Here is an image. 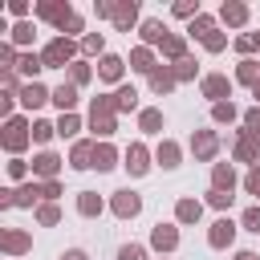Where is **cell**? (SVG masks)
<instances>
[{
	"label": "cell",
	"instance_id": "7",
	"mask_svg": "<svg viewBox=\"0 0 260 260\" xmlns=\"http://www.w3.org/2000/svg\"><path fill=\"white\" fill-rule=\"evenodd\" d=\"M20 102H24L28 110H32V106H45V102H49V89H45V85H37V81H28V85L20 89Z\"/></svg>",
	"mask_w": 260,
	"mask_h": 260
},
{
	"label": "cell",
	"instance_id": "12",
	"mask_svg": "<svg viewBox=\"0 0 260 260\" xmlns=\"http://www.w3.org/2000/svg\"><path fill=\"white\" fill-rule=\"evenodd\" d=\"M57 167H61V158H57V154H37V158H32V171H37V175H45L49 183H53Z\"/></svg>",
	"mask_w": 260,
	"mask_h": 260
},
{
	"label": "cell",
	"instance_id": "33",
	"mask_svg": "<svg viewBox=\"0 0 260 260\" xmlns=\"http://www.w3.org/2000/svg\"><path fill=\"white\" fill-rule=\"evenodd\" d=\"M118 260H146V252H142L138 244H126V248L118 252Z\"/></svg>",
	"mask_w": 260,
	"mask_h": 260
},
{
	"label": "cell",
	"instance_id": "47",
	"mask_svg": "<svg viewBox=\"0 0 260 260\" xmlns=\"http://www.w3.org/2000/svg\"><path fill=\"white\" fill-rule=\"evenodd\" d=\"M195 8H199V4H175V16H191Z\"/></svg>",
	"mask_w": 260,
	"mask_h": 260
},
{
	"label": "cell",
	"instance_id": "9",
	"mask_svg": "<svg viewBox=\"0 0 260 260\" xmlns=\"http://www.w3.org/2000/svg\"><path fill=\"white\" fill-rule=\"evenodd\" d=\"M211 187H215V191H223V195H232V187H236V175H232V167H223V162H219V167L211 171Z\"/></svg>",
	"mask_w": 260,
	"mask_h": 260
},
{
	"label": "cell",
	"instance_id": "16",
	"mask_svg": "<svg viewBox=\"0 0 260 260\" xmlns=\"http://www.w3.org/2000/svg\"><path fill=\"white\" fill-rule=\"evenodd\" d=\"M77 211H81V215H98V211H102V199H98L93 191H81V195H77Z\"/></svg>",
	"mask_w": 260,
	"mask_h": 260
},
{
	"label": "cell",
	"instance_id": "15",
	"mask_svg": "<svg viewBox=\"0 0 260 260\" xmlns=\"http://www.w3.org/2000/svg\"><path fill=\"white\" fill-rule=\"evenodd\" d=\"M73 167H77V171L93 167V146H89V142H77V146H73Z\"/></svg>",
	"mask_w": 260,
	"mask_h": 260
},
{
	"label": "cell",
	"instance_id": "11",
	"mask_svg": "<svg viewBox=\"0 0 260 260\" xmlns=\"http://www.w3.org/2000/svg\"><path fill=\"white\" fill-rule=\"evenodd\" d=\"M24 142H28V134H24V122H16V118H12V122H8V134H4V146H8V150H20Z\"/></svg>",
	"mask_w": 260,
	"mask_h": 260
},
{
	"label": "cell",
	"instance_id": "18",
	"mask_svg": "<svg viewBox=\"0 0 260 260\" xmlns=\"http://www.w3.org/2000/svg\"><path fill=\"white\" fill-rule=\"evenodd\" d=\"M102 77H106V81H118V77H122V57H114V53L102 57Z\"/></svg>",
	"mask_w": 260,
	"mask_h": 260
},
{
	"label": "cell",
	"instance_id": "24",
	"mask_svg": "<svg viewBox=\"0 0 260 260\" xmlns=\"http://www.w3.org/2000/svg\"><path fill=\"white\" fill-rule=\"evenodd\" d=\"M150 85H154L158 93H167V89L175 85V73H167V69H154V73H150Z\"/></svg>",
	"mask_w": 260,
	"mask_h": 260
},
{
	"label": "cell",
	"instance_id": "27",
	"mask_svg": "<svg viewBox=\"0 0 260 260\" xmlns=\"http://www.w3.org/2000/svg\"><path fill=\"white\" fill-rule=\"evenodd\" d=\"M162 53L175 57V61H183V37H167V41H162Z\"/></svg>",
	"mask_w": 260,
	"mask_h": 260
},
{
	"label": "cell",
	"instance_id": "32",
	"mask_svg": "<svg viewBox=\"0 0 260 260\" xmlns=\"http://www.w3.org/2000/svg\"><path fill=\"white\" fill-rule=\"evenodd\" d=\"M244 228L248 232H260V207H248L244 211Z\"/></svg>",
	"mask_w": 260,
	"mask_h": 260
},
{
	"label": "cell",
	"instance_id": "21",
	"mask_svg": "<svg viewBox=\"0 0 260 260\" xmlns=\"http://www.w3.org/2000/svg\"><path fill=\"white\" fill-rule=\"evenodd\" d=\"M138 126H142L146 134H158V126H162V114H158V110H142V114H138Z\"/></svg>",
	"mask_w": 260,
	"mask_h": 260
},
{
	"label": "cell",
	"instance_id": "5",
	"mask_svg": "<svg viewBox=\"0 0 260 260\" xmlns=\"http://www.w3.org/2000/svg\"><path fill=\"white\" fill-rule=\"evenodd\" d=\"M138 207H142V203H138L134 191H118V195H114V211H118L122 219H126V215H138Z\"/></svg>",
	"mask_w": 260,
	"mask_h": 260
},
{
	"label": "cell",
	"instance_id": "43",
	"mask_svg": "<svg viewBox=\"0 0 260 260\" xmlns=\"http://www.w3.org/2000/svg\"><path fill=\"white\" fill-rule=\"evenodd\" d=\"M244 142H248V146L260 154V130H244Z\"/></svg>",
	"mask_w": 260,
	"mask_h": 260
},
{
	"label": "cell",
	"instance_id": "49",
	"mask_svg": "<svg viewBox=\"0 0 260 260\" xmlns=\"http://www.w3.org/2000/svg\"><path fill=\"white\" fill-rule=\"evenodd\" d=\"M236 260H260V256H256V252H240Z\"/></svg>",
	"mask_w": 260,
	"mask_h": 260
},
{
	"label": "cell",
	"instance_id": "14",
	"mask_svg": "<svg viewBox=\"0 0 260 260\" xmlns=\"http://www.w3.org/2000/svg\"><path fill=\"white\" fill-rule=\"evenodd\" d=\"M175 215H179V223H195V219L203 215V207H199L195 199H183V203L175 207Z\"/></svg>",
	"mask_w": 260,
	"mask_h": 260
},
{
	"label": "cell",
	"instance_id": "31",
	"mask_svg": "<svg viewBox=\"0 0 260 260\" xmlns=\"http://www.w3.org/2000/svg\"><path fill=\"white\" fill-rule=\"evenodd\" d=\"M37 69H45V57H20V73H37Z\"/></svg>",
	"mask_w": 260,
	"mask_h": 260
},
{
	"label": "cell",
	"instance_id": "29",
	"mask_svg": "<svg viewBox=\"0 0 260 260\" xmlns=\"http://www.w3.org/2000/svg\"><path fill=\"white\" fill-rule=\"evenodd\" d=\"M211 114H215V122H232V118H236V106H232V102H215Z\"/></svg>",
	"mask_w": 260,
	"mask_h": 260
},
{
	"label": "cell",
	"instance_id": "34",
	"mask_svg": "<svg viewBox=\"0 0 260 260\" xmlns=\"http://www.w3.org/2000/svg\"><path fill=\"white\" fill-rule=\"evenodd\" d=\"M203 45H207L211 53H219V49L228 45V37H223V32H211V37H203Z\"/></svg>",
	"mask_w": 260,
	"mask_h": 260
},
{
	"label": "cell",
	"instance_id": "44",
	"mask_svg": "<svg viewBox=\"0 0 260 260\" xmlns=\"http://www.w3.org/2000/svg\"><path fill=\"white\" fill-rule=\"evenodd\" d=\"M98 49H102V37L89 32V37H85V53H98Z\"/></svg>",
	"mask_w": 260,
	"mask_h": 260
},
{
	"label": "cell",
	"instance_id": "26",
	"mask_svg": "<svg viewBox=\"0 0 260 260\" xmlns=\"http://www.w3.org/2000/svg\"><path fill=\"white\" fill-rule=\"evenodd\" d=\"M236 77H240V81H248V85H260V73H256V61H244V65L236 69Z\"/></svg>",
	"mask_w": 260,
	"mask_h": 260
},
{
	"label": "cell",
	"instance_id": "30",
	"mask_svg": "<svg viewBox=\"0 0 260 260\" xmlns=\"http://www.w3.org/2000/svg\"><path fill=\"white\" fill-rule=\"evenodd\" d=\"M191 32L195 37H211V16H195L191 20Z\"/></svg>",
	"mask_w": 260,
	"mask_h": 260
},
{
	"label": "cell",
	"instance_id": "23",
	"mask_svg": "<svg viewBox=\"0 0 260 260\" xmlns=\"http://www.w3.org/2000/svg\"><path fill=\"white\" fill-rule=\"evenodd\" d=\"M142 41H146V45H162V41H167V37H162V24H158V20H146V24H142Z\"/></svg>",
	"mask_w": 260,
	"mask_h": 260
},
{
	"label": "cell",
	"instance_id": "1",
	"mask_svg": "<svg viewBox=\"0 0 260 260\" xmlns=\"http://www.w3.org/2000/svg\"><path fill=\"white\" fill-rule=\"evenodd\" d=\"M98 12H102V16H114V24H118V28H130V24H134V16H138L134 0H126V4H98Z\"/></svg>",
	"mask_w": 260,
	"mask_h": 260
},
{
	"label": "cell",
	"instance_id": "38",
	"mask_svg": "<svg viewBox=\"0 0 260 260\" xmlns=\"http://www.w3.org/2000/svg\"><path fill=\"white\" fill-rule=\"evenodd\" d=\"M37 219H41V223H57V207H53V203H45V207L37 211Z\"/></svg>",
	"mask_w": 260,
	"mask_h": 260
},
{
	"label": "cell",
	"instance_id": "39",
	"mask_svg": "<svg viewBox=\"0 0 260 260\" xmlns=\"http://www.w3.org/2000/svg\"><path fill=\"white\" fill-rule=\"evenodd\" d=\"M244 183H248V191H252V195H260V167H252Z\"/></svg>",
	"mask_w": 260,
	"mask_h": 260
},
{
	"label": "cell",
	"instance_id": "2",
	"mask_svg": "<svg viewBox=\"0 0 260 260\" xmlns=\"http://www.w3.org/2000/svg\"><path fill=\"white\" fill-rule=\"evenodd\" d=\"M232 240H236V223H232V219H215V223H211L207 244H211V248H228Z\"/></svg>",
	"mask_w": 260,
	"mask_h": 260
},
{
	"label": "cell",
	"instance_id": "22",
	"mask_svg": "<svg viewBox=\"0 0 260 260\" xmlns=\"http://www.w3.org/2000/svg\"><path fill=\"white\" fill-rule=\"evenodd\" d=\"M219 16H223L228 24H244V20H248V8H244V4H223Z\"/></svg>",
	"mask_w": 260,
	"mask_h": 260
},
{
	"label": "cell",
	"instance_id": "50",
	"mask_svg": "<svg viewBox=\"0 0 260 260\" xmlns=\"http://www.w3.org/2000/svg\"><path fill=\"white\" fill-rule=\"evenodd\" d=\"M256 98H260V85H256Z\"/></svg>",
	"mask_w": 260,
	"mask_h": 260
},
{
	"label": "cell",
	"instance_id": "19",
	"mask_svg": "<svg viewBox=\"0 0 260 260\" xmlns=\"http://www.w3.org/2000/svg\"><path fill=\"white\" fill-rule=\"evenodd\" d=\"M53 102H57L61 110H73V102H77V85H61V89H53Z\"/></svg>",
	"mask_w": 260,
	"mask_h": 260
},
{
	"label": "cell",
	"instance_id": "3",
	"mask_svg": "<svg viewBox=\"0 0 260 260\" xmlns=\"http://www.w3.org/2000/svg\"><path fill=\"white\" fill-rule=\"evenodd\" d=\"M69 57H73V45H69L65 37H57V41L45 49V69H49V65H65Z\"/></svg>",
	"mask_w": 260,
	"mask_h": 260
},
{
	"label": "cell",
	"instance_id": "37",
	"mask_svg": "<svg viewBox=\"0 0 260 260\" xmlns=\"http://www.w3.org/2000/svg\"><path fill=\"white\" fill-rule=\"evenodd\" d=\"M53 130H57V126H49V122H32V138H37V142H45Z\"/></svg>",
	"mask_w": 260,
	"mask_h": 260
},
{
	"label": "cell",
	"instance_id": "10",
	"mask_svg": "<svg viewBox=\"0 0 260 260\" xmlns=\"http://www.w3.org/2000/svg\"><path fill=\"white\" fill-rule=\"evenodd\" d=\"M203 93H207V98H228V93H232V81L219 77V73H215V77H203Z\"/></svg>",
	"mask_w": 260,
	"mask_h": 260
},
{
	"label": "cell",
	"instance_id": "8",
	"mask_svg": "<svg viewBox=\"0 0 260 260\" xmlns=\"http://www.w3.org/2000/svg\"><path fill=\"white\" fill-rule=\"evenodd\" d=\"M191 150H195L199 158H211V154H215V134H211V130H199V134L191 138Z\"/></svg>",
	"mask_w": 260,
	"mask_h": 260
},
{
	"label": "cell",
	"instance_id": "36",
	"mask_svg": "<svg viewBox=\"0 0 260 260\" xmlns=\"http://www.w3.org/2000/svg\"><path fill=\"white\" fill-rule=\"evenodd\" d=\"M77 130V118L73 114H61V122H57V134H73Z\"/></svg>",
	"mask_w": 260,
	"mask_h": 260
},
{
	"label": "cell",
	"instance_id": "35",
	"mask_svg": "<svg viewBox=\"0 0 260 260\" xmlns=\"http://www.w3.org/2000/svg\"><path fill=\"white\" fill-rule=\"evenodd\" d=\"M191 73H195V61H191V57L175 61V77H191Z\"/></svg>",
	"mask_w": 260,
	"mask_h": 260
},
{
	"label": "cell",
	"instance_id": "40",
	"mask_svg": "<svg viewBox=\"0 0 260 260\" xmlns=\"http://www.w3.org/2000/svg\"><path fill=\"white\" fill-rule=\"evenodd\" d=\"M12 37H16V41H20V45H24V41H28V37H32V24H16V28H12Z\"/></svg>",
	"mask_w": 260,
	"mask_h": 260
},
{
	"label": "cell",
	"instance_id": "13",
	"mask_svg": "<svg viewBox=\"0 0 260 260\" xmlns=\"http://www.w3.org/2000/svg\"><path fill=\"white\" fill-rule=\"evenodd\" d=\"M114 162H118L114 146H106V142H102V146H93V167H98V171H110Z\"/></svg>",
	"mask_w": 260,
	"mask_h": 260
},
{
	"label": "cell",
	"instance_id": "45",
	"mask_svg": "<svg viewBox=\"0 0 260 260\" xmlns=\"http://www.w3.org/2000/svg\"><path fill=\"white\" fill-rule=\"evenodd\" d=\"M244 122H248V130H260V110H248Z\"/></svg>",
	"mask_w": 260,
	"mask_h": 260
},
{
	"label": "cell",
	"instance_id": "17",
	"mask_svg": "<svg viewBox=\"0 0 260 260\" xmlns=\"http://www.w3.org/2000/svg\"><path fill=\"white\" fill-rule=\"evenodd\" d=\"M130 69H142V73H154V61H150V49H134V53H130Z\"/></svg>",
	"mask_w": 260,
	"mask_h": 260
},
{
	"label": "cell",
	"instance_id": "6",
	"mask_svg": "<svg viewBox=\"0 0 260 260\" xmlns=\"http://www.w3.org/2000/svg\"><path fill=\"white\" fill-rule=\"evenodd\" d=\"M150 244H154L158 252H171V248L179 244V232H175V228H167V223H158V228H154V236H150Z\"/></svg>",
	"mask_w": 260,
	"mask_h": 260
},
{
	"label": "cell",
	"instance_id": "20",
	"mask_svg": "<svg viewBox=\"0 0 260 260\" xmlns=\"http://www.w3.org/2000/svg\"><path fill=\"white\" fill-rule=\"evenodd\" d=\"M138 106V93L130 89V85H122L118 93H114V110H134Z\"/></svg>",
	"mask_w": 260,
	"mask_h": 260
},
{
	"label": "cell",
	"instance_id": "25",
	"mask_svg": "<svg viewBox=\"0 0 260 260\" xmlns=\"http://www.w3.org/2000/svg\"><path fill=\"white\" fill-rule=\"evenodd\" d=\"M158 162H162V167H179V146H175V142H162V146H158Z\"/></svg>",
	"mask_w": 260,
	"mask_h": 260
},
{
	"label": "cell",
	"instance_id": "46",
	"mask_svg": "<svg viewBox=\"0 0 260 260\" xmlns=\"http://www.w3.org/2000/svg\"><path fill=\"white\" fill-rule=\"evenodd\" d=\"M65 28H69V32H77V28H81V20H77V16H65V20H61V32H65Z\"/></svg>",
	"mask_w": 260,
	"mask_h": 260
},
{
	"label": "cell",
	"instance_id": "48",
	"mask_svg": "<svg viewBox=\"0 0 260 260\" xmlns=\"http://www.w3.org/2000/svg\"><path fill=\"white\" fill-rule=\"evenodd\" d=\"M61 260H85V252H65Z\"/></svg>",
	"mask_w": 260,
	"mask_h": 260
},
{
	"label": "cell",
	"instance_id": "42",
	"mask_svg": "<svg viewBox=\"0 0 260 260\" xmlns=\"http://www.w3.org/2000/svg\"><path fill=\"white\" fill-rule=\"evenodd\" d=\"M207 199H211V207H228V203H232V195H223V191H211Z\"/></svg>",
	"mask_w": 260,
	"mask_h": 260
},
{
	"label": "cell",
	"instance_id": "28",
	"mask_svg": "<svg viewBox=\"0 0 260 260\" xmlns=\"http://www.w3.org/2000/svg\"><path fill=\"white\" fill-rule=\"evenodd\" d=\"M4 248H8V252H24V248H28V236H20V232H8V236H4Z\"/></svg>",
	"mask_w": 260,
	"mask_h": 260
},
{
	"label": "cell",
	"instance_id": "41",
	"mask_svg": "<svg viewBox=\"0 0 260 260\" xmlns=\"http://www.w3.org/2000/svg\"><path fill=\"white\" fill-rule=\"evenodd\" d=\"M89 81V69L85 65H73V85H85Z\"/></svg>",
	"mask_w": 260,
	"mask_h": 260
},
{
	"label": "cell",
	"instance_id": "4",
	"mask_svg": "<svg viewBox=\"0 0 260 260\" xmlns=\"http://www.w3.org/2000/svg\"><path fill=\"white\" fill-rule=\"evenodd\" d=\"M146 167H150V162H146V146H142V142H134V146L126 150V171H130V175H142Z\"/></svg>",
	"mask_w": 260,
	"mask_h": 260
}]
</instances>
